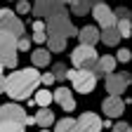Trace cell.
Returning a JSON list of instances; mask_svg holds the SVG:
<instances>
[{"mask_svg": "<svg viewBox=\"0 0 132 132\" xmlns=\"http://www.w3.org/2000/svg\"><path fill=\"white\" fill-rule=\"evenodd\" d=\"M66 66L64 64H54V69H52V76H54V80H66Z\"/></svg>", "mask_w": 132, "mask_h": 132, "instance_id": "24", "label": "cell"}, {"mask_svg": "<svg viewBox=\"0 0 132 132\" xmlns=\"http://www.w3.org/2000/svg\"><path fill=\"white\" fill-rule=\"evenodd\" d=\"M76 125H78V132H102V118L97 113H92V111L80 113Z\"/></svg>", "mask_w": 132, "mask_h": 132, "instance_id": "10", "label": "cell"}, {"mask_svg": "<svg viewBox=\"0 0 132 132\" xmlns=\"http://www.w3.org/2000/svg\"><path fill=\"white\" fill-rule=\"evenodd\" d=\"M54 132H78V125L73 118H61V120H57Z\"/></svg>", "mask_w": 132, "mask_h": 132, "instance_id": "21", "label": "cell"}, {"mask_svg": "<svg viewBox=\"0 0 132 132\" xmlns=\"http://www.w3.org/2000/svg\"><path fill=\"white\" fill-rule=\"evenodd\" d=\"M113 132H130V123H123V120L116 123L113 125Z\"/></svg>", "mask_w": 132, "mask_h": 132, "instance_id": "31", "label": "cell"}, {"mask_svg": "<svg viewBox=\"0 0 132 132\" xmlns=\"http://www.w3.org/2000/svg\"><path fill=\"white\" fill-rule=\"evenodd\" d=\"M40 82H43V85H52V82H54V76L52 73H40Z\"/></svg>", "mask_w": 132, "mask_h": 132, "instance_id": "32", "label": "cell"}, {"mask_svg": "<svg viewBox=\"0 0 132 132\" xmlns=\"http://www.w3.org/2000/svg\"><path fill=\"white\" fill-rule=\"evenodd\" d=\"M104 85H106V92L113 94V97H120L127 85H130V73H106V80H104Z\"/></svg>", "mask_w": 132, "mask_h": 132, "instance_id": "7", "label": "cell"}, {"mask_svg": "<svg viewBox=\"0 0 132 132\" xmlns=\"http://www.w3.org/2000/svg\"><path fill=\"white\" fill-rule=\"evenodd\" d=\"M69 5H71L73 14H78V16H82V14H87V12L92 10V5H90V0H73V3H69Z\"/></svg>", "mask_w": 132, "mask_h": 132, "instance_id": "22", "label": "cell"}, {"mask_svg": "<svg viewBox=\"0 0 132 132\" xmlns=\"http://www.w3.org/2000/svg\"><path fill=\"white\" fill-rule=\"evenodd\" d=\"M40 85V73L36 66L31 69H21V71H14L10 76H5V94L14 102H24L28 99L33 92L38 90Z\"/></svg>", "mask_w": 132, "mask_h": 132, "instance_id": "1", "label": "cell"}, {"mask_svg": "<svg viewBox=\"0 0 132 132\" xmlns=\"http://www.w3.org/2000/svg\"><path fill=\"white\" fill-rule=\"evenodd\" d=\"M31 40H36V43H45L47 40V33L45 31H33V38Z\"/></svg>", "mask_w": 132, "mask_h": 132, "instance_id": "30", "label": "cell"}, {"mask_svg": "<svg viewBox=\"0 0 132 132\" xmlns=\"http://www.w3.org/2000/svg\"><path fill=\"white\" fill-rule=\"evenodd\" d=\"M40 132H50V130H47V127H43V130H40Z\"/></svg>", "mask_w": 132, "mask_h": 132, "instance_id": "36", "label": "cell"}, {"mask_svg": "<svg viewBox=\"0 0 132 132\" xmlns=\"http://www.w3.org/2000/svg\"><path fill=\"white\" fill-rule=\"evenodd\" d=\"M45 33L47 36H59V38H69V36H76V26L71 21L69 12H57L52 16H47L45 21Z\"/></svg>", "mask_w": 132, "mask_h": 132, "instance_id": "2", "label": "cell"}, {"mask_svg": "<svg viewBox=\"0 0 132 132\" xmlns=\"http://www.w3.org/2000/svg\"><path fill=\"white\" fill-rule=\"evenodd\" d=\"M52 102H57L64 111H69V113L76 109V99H73V92L69 87H57L52 92Z\"/></svg>", "mask_w": 132, "mask_h": 132, "instance_id": "12", "label": "cell"}, {"mask_svg": "<svg viewBox=\"0 0 132 132\" xmlns=\"http://www.w3.org/2000/svg\"><path fill=\"white\" fill-rule=\"evenodd\" d=\"M99 3H104V0H90V5L94 7V5H99Z\"/></svg>", "mask_w": 132, "mask_h": 132, "instance_id": "35", "label": "cell"}, {"mask_svg": "<svg viewBox=\"0 0 132 132\" xmlns=\"http://www.w3.org/2000/svg\"><path fill=\"white\" fill-rule=\"evenodd\" d=\"M33 104H38L40 109L50 106V104H52V92H50V90H36V99H33Z\"/></svg>", "mask_w": 132, "mask_h": 132, "instance_id": "20", "label": "cell"}, {"mask_svg": "<svg viewBox=\"0 0 132 132\" xmlns=\"http://www.w3.org/2000/svg\"><path fill=\"white\" fill-rule=\"evenodd\" d=\"M0 31L10 33V36H14V38H19V36H24V21L16 16V12L0 10Z\"/></svg>", "mask_w": 132, "mask_h": 132, "instance_id": "6", "label": "cell"}, {"mask_svg": "<svg viewBox=\"0 0 132 132\" xmlns=\"http://www.w3.org/2000/svg\"><path fill=\"white\" fill-rule=\"evenodd\" d=\"M31 61H33L36 69H43V66L50 64V52H47V50H36V52L31 54Z\"/></svg>", "mask_w": 132, "mask_h": 132, "instance_id": "19", "label": "cell"}, {"mask_svg": "<svg viewBox=\"0 0 132 132\" xmlns=\"http://www.w3.org/2000/svg\"><path fill=\"white\" fill-rule=\"evenodd\" d=\"M78 40H80V45H92L94 47L99 43V31L94 26H82L78 31Z\"/></svg>", "mask_w": 132, "mask_h": 132, "instance_id": "15", "label": "cell"}, {"mask_svg": "<svg viewBox=\"0 0 132 132\" xmlns=\"http://www.w3.org/2000/svg\"><path fill=\"white\" fill-rule=\"evenodd\" d=\"M3 92H5V73L0 71V94H3Z\"/></svg>", "mask_w": 132, "mask_h": 132, "instance_id": "34", "label": "cell"}, {"mask_svg": "<svg viewBox=\"0 0 132 132\" xmlns=\"http://www.w3.org/2000/svg\"><path fill=\"white\" fill-rule=\"evenodd\" d=\"M130 50H118V54H116V61H130Z\"/></svg>", "mask_w": 132, "mask_h": 132, "instance_id": "29", "label": "cell"}, {"mask_svg": "<svg viewBox=\"0 0 132 132\" xmlns=\"http://www.w3.org/2000/svg\"><path fill=\"white\" fill-rule=\"evenodd\" d=\"M116 28H118L120 38H130L132 33V26H130V19H116Z\"/></svg>", "mask_w": 132, "mask_h": 132, "instance_id": "23", "label": "cell"}, {"mask_svg": "<svg viewBox=\"0 0 132 132\" xmlns=\"http://www.w3.org/2000/svg\"><path fill=\"white\" fill-rule=\"evenodd\" d=\"M31 38H26V36H19V40H16V50H21V52H26V50H31Z\"/></svg>", "mask_w": 132, "mask_h": 132, "instance_id": "26", "label": "cell"}, {"mask_svg": "<svg viewBox=\"0 0 132 132\" xmlns=\"http://www.w3.org/2000/svg\"><path fill=\"white\" fill-rule=\"evenodd\" d=\"M16 59H19L16 57V38L0 31V64L5 69H14Z\"/></svg>", "mask_w": 132, "mask_h": 132, "instance_id": "5", "label": "cell"}, {"mask_svg": "<svg viewBox=\"0 0 132 132\" xmlns=\"http://www.w3.org/2000/svg\"><path fill=\"white\" fill-rule=\"evenodd\" d=\"M99 40L111 47V45H118L123 38H120V33H118V28H116V26H109V28H104L102 33H99Z\"/></svg>", "mask_w": 132, "mask_h": 132, "instance_id": "16", "label": "cell"}, {"mask_svg": "<svg viewBox=\"0 0 132 132\" xmlns=\"http://www.w3.org/2000/svg\"><path fill=\"white\" fill-rule=\"evenodd\" d=\"M116 71V59L113 57H102L99 54V59H97V64H94V69H92V73L99 78V76H106V73H113Z\"/></svg>", "mask_w": 132, "mask_h": 132, "instance_id": "14", "label": "cell"}, {"mask_svg": "<svg viewBox=\"0 0 132 132\" xmlns=\"http://www.w3.org/2000/svg\"><path fill=\"white\" fill-rule=\"evenodd\" d=\"M66 3H73V0H36L33 12H36V16H45V19H47V16L61 12Z\"/></svg>", "mask_w": 132, "mask_h": 132, "instance_id": "9", "label": "cell"}, {"mask_svg": "<svg viewBox=\"0 0 132 132\" xmlns=\"http://www.w3.org/2000/svg\"><path fill=\"white\" fill-rule=\"evenodd\" d=\"M66 78L73 82V90L80 94H87L97 87V76L92 71H82V69H73V71H66Z\"/></svg>", "mask_w": 132, "mask_h": 132, "instance_id": "3", "label": "cell"}, {"mask_svg": "<svg viewBox=\"0 0 132 132\" xmlns=\"http://www.w3.org/2000/svg\"><path fill=\"white\" fill-rule=\"evenodd\" d=\"M92 14H94L97 24L102 26V28L116 26V14H113V10H111L106 3H99V5H94V7H92Z\"/></svg>", "mask_w": 132, "mask_h": 132, "instance_id": "11", "label": "cell"}, {"mask_svg": "<svg viewBox=\"0 0 132 132\" xmlns=\"http://www.w3.org/2000/svg\"><path fill=\"white\" fill-rule=\"evenodd\" d=\"M26 111L16 104H3L0 106V125L3 123H16V125H24L26 127Z\"/></svg>", "mask_w": 132, "mask_h": 132, "instance_id": "8", "label": "cell"}, {"mask_svg": "<svg viewBox=\"0 0 132 132\" xmlns=\"http://www.w3.org/2000/svg\"><path fill=\"white\" fill-rule=\"evenodd\" d=\"M111 132H113V130H111Z\"/></svg>", "mask_w": 132, "mask_h": 132, "instance_id": "37", "label": "cell"}, {"mask_svg": "<svg viewBox=\"0 0 132 132\" xmlns=\"http://www.w3.org/2000/svg\"><path fill=\"white\" fill-rule=\"evenodd\" d=\"M113 14H116V19H130V10L127 7H116Z\"/></svg>", "mask_w": 132, "mask_h": 132, "instance_id": "27", "label": "cell"}, {"mask_svg": "<svg viewBox=\"0 0 132 132\" xmlns=\"http://www.w3.org/2000/svg\"><path fill=\"white\" fill-rule=\"evenodd\" d=\"M16 12H19V14L31 12V3H28V0H19V3H16Z\"/></svg>", "mask_w": 132, "mask_h": 132, "instance_id": "28", "label": "cell"}, {"mask_svg": "<svg viewBox=\"0 0 132 132\" xmlns=\"http://www.w3.org/2000/svg\"><path fill=\"white\" fill-rule=\"evenodd\" d=\"M33 31H45V24L36 19V21H33Z\"/></svg>", "mask_w": 132, "mask_h": 132, "instance_id": "33", "label": "cell"}, {"mask_svg": "<svg viewBox=\"0 0 132 132\" xmlns=\"http://www.w3.org/2000/svg\"><path fill=\"white\" fill-rule=\"evenodd\" d=\"M123 109H125V102H123L120 97H113V94H109L104 99V104H102V111L109 116V118H118V116H123Z\"/></svg>", "mask_w": 132, "mask_h": 132, "instance_id": "13", "label": "cell"}, {"mask_svg": "<svg viewBox=\"0 0 132 132\" xmlns=\"http://www.w3.org/2000/svg\"><path fill=\"white\" fill-rule=\"evenodd\" d=\"M47 52H64L66 50V38H59V36H47Z\"/></svg>", "mask_w": 132, "mask_h": 132, "instance_id": "18", "label": "cell"}, {"mask_svg": "<svg viewBox=\"0 0 132 132\" xmlns=\"http://www.w3.org/2000/svg\"><path fill=\"white\" fill-rule=\"evenodd\" d=\"M0 132H24V125H16V123H3V125H0Z\"/></svg>", "mask_w": 132, "mask_h": 132, "instance_id": "25", "label": "cell"}, {"mask_svg": "<svg viewBox=\"0 0 132 132\" xmlns=\"http://www.w3.org/2000/svg\"><path fill=\"white\" fill-rule=\"evenodd\" d=\"M33 120H36V125H40V127H50V125L54 123V113L45 106V109H40L36 116H33Z\"/></svg>", "mask_w": 132, "mask_h": 132, "instance_id": "17", "label": "cell"}, {"mask_svg": "<svg viewBox=\"0 0 132 132\" xmlns=\"http://www.w3.org/2000/svg\"><path fill=\"white\" fill-rule=\"evenodd\" d=\"M99 54H97V50L92 45H78L73 52H71V61L76 69H82V71H92L94 69V64H97Z\"/></svg>", "mask_w": 132, "mask_h": 132, "instance_id": "4", "label": "cell"}]
</instances>
